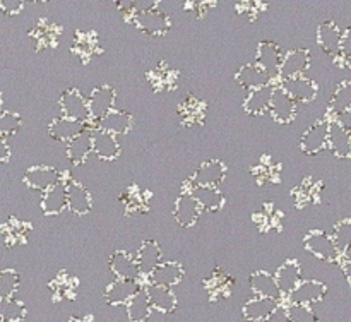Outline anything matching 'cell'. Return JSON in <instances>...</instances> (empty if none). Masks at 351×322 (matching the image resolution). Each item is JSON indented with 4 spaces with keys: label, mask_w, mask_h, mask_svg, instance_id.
<instances>
[{
    "label": "cell",
    "mask_w": 351,
    "mask_h": 322,
    "mask_svg": "<svg viewBox=\"0 0 351 322\" xmlns=\"http://www.w3.org/2000/svg\"><path fill=\"white\" fill-rule=\"evenodd\" d=\"M130 23L147 36H165L171 29V19L167 12L161 9L153 10H134L130 12Z\"/></svg>",
    "instance_id": "1"
},
{
    "label": "cell",
    "mask_w": 351,
    "mask_h": 322,
    "mask_svg": "<svg viewBox=\"0 0 351 322\" xmlns=\"http://www.w3.org/2000/svg\"><path fill=\"white\" fill-rule=\"evenodd\" d=\"M312 65V55L307 48H293L283 53V60L280 65V79L281 82L290 81V79L307 75L308 69Z\"/></svg>",
    "instance_id": "2"
},
{
    "label": "cell",
    "mask_w": 351,
    "mask_h": 322,
    "mask_svg": "<svg viewBox=\"0 0 351 322\" xmlns=\"http://www.w3.org/2000/svg\"><path fill=\"white\" fill-rule=\"evenodd\" d=\"M304 245L305 250L311 252L312 256L319 257V259L326 260V262H338L339 253L329 233L322 232V230H311L305 235Z\"/></svg>",
    "instance_id": "3"
},
{
    "label": "cell",
    "mask_w": 351,
    "mask_h": 322,
    "mask_svg": "<svg viewBox=\"0 0 351 322\" xmlns=\"http://www.w3.org/2000/svg\"><path fill=\"white\" fill-rule=\"evenodd\" d=\"M281 60H283V50H281V47L278 43L269 40H263L257 45L256 64L269 75L271 81L278 79V75H280Z\"/></svg>",
    "instance_id": "4"
},
{
    "label": "cell",
    "mask_w": 351,
    "mask_h": 322,
    "mask_svg": "<svg viewBox=\"0 0 351 322\" xmlns=\"http://www.w3.org/2000/svg\"><path fill=\"white\" fill-rule=\"evenodd\" d=\"M267 112L271 113L276 122L280 123H291L297 116V103L293 101L290 95L285 91L283 86H276L273 88V95H271L269 101V110Z\"/></svg>",
    "instance_id": "5"
},
{
    "label": "cell",
    "mask_w": 351,
    "mask_h": 322,
    "mask_svg": "<svg viewBox=\"0 0 351 322\" xmlns=\"http://www.w3.org/2000/svg\"><path fill=\"white\" fill-rule=\"evenodd\" d=\"M58 105H60L62 116L77 120V122L81 123H88L89 120H91V116H89L88 99H86L77 89L71 88L67 89V91H64V95L58 99Z\"/></svg>",
    "instance_id": "6"
},
{
    "label": "cell",
    "mask_w": 351,
    "mask_h": 322,
    "mask_svg": "<svg viewBox=\"0 0 351 322\" xmlns=\"http://www.w3.org/2000/svg\"><path fill=\"white\" fill-rule=\"evenodd\" d=\"M64 178H62L60 171L53 166H48V164H34V166L27 168L23 177V182L26 187L41 192L53 187L55 184H58Z\"/></svg>",
    "instance_id": "7"
},
{
    "label": "cell",
    "mask_w": 351,
    "mask_h": 322,
    "mask_svg": "<svg viewBox=\"0 0 351 322\" xmlns=\"http://www.w3.org/2000/svg\"><path fill=\"white\" fill-rule=\"evenodd\" d=\"M328 127L329 120L322 119L305 130L300 139V147L307 156H317L328 147Z\"/></svg>",
    "instance_id": "8"
},
{
    "label": "cell",
    "mask_w": 351,
    "mask_h": 322,
    "mask_svg": "<svg viewBox=\"0 0 351 322\" xmlns=\"http://www.w3.org/2000/svg\"><path fill=\"white\" fill-rule=\"evenodd\" d=\"M226 164L219 160L204 161L197 170L192 173L191 185H202V187H219L226 178Z\"/></svg>",
    "instance_id": "9"
},
{
    "label": "cell",
    "mask_w": 351,
    "mask_h": 322,
    "mask_svg": "<svg viewBox=\"0 0 351 322\" xmlns=\"http://www.w3.org/2000/svg\"><path fill=\"white\" fill-rule=\"evenodd\" d=\"M329 120L328 127V147L335 153V156L341 160H348L351 156V136L350 127L339 120Z\"/></svg>",
    "instance_id": "10"
},
{
    "label": "cell",
    "mask_w": 351,
    "mask_h": 322,
    "mask_svg": "<svg viewBox=\"0 0 351 322\" xmlns=\"http://www.w3.org/2000/svg\"><path fill=\"white\" fill-rule=\"evenodd\" d=\"M117 101V91L108 84H101L98 88L93 89L91 96L88 98V108L89 116L98 122L99 119L106 115L110 110L115 108Z\"/></svg>",
    "instance_id": "11"
},
{
    "label": "cell",
    "mask_w": 351,
    "mask_h": 322,
    "mask_svg": "<svg viewBox=\"0 0 351 322\" xmlns=\"http://www.w3.org/2000/svg\"><path fill=\"white\" fill-rule=\"evenodd\" d=\"M201 214V208L195 202V199L192 197L191 192H182L177 197V201H175L173 208V218L177 221V225L182 226V228H192L199 221Z\"/></svg>",
    "instance_id": "12"
},
{
    "label": "cell",
    "mask_w": 351,
    "mask_h": 322,
    "mask_svg": "<svg viewBox=\"0 0 351 322\" xmlns=\"http://www.w3.org/2000/svg\"><path fill=\"white\" fill-rule=\"evenodd\" d=\"M91 151L99 160L113 161L122 153V146H120V140L117 136L103 129H95L91 137Z\"/></svg>",
    "instance_id": "13"
},
{
    "label": "cell",
    "mask_w": 351,
    "mask_h": 322,
    "mask_svg": "<svg viewBox=\"0 0 351 322\" xmlns=\"http://www.w3.org/2000/svg\"><path fill=\"white\" fill-rule=\"evenodd\" d=\"M141 288H143V284L139 283V280H119V277H115V281H112L106 286L103 298L108 305H127Z\"/></svg>",
    "instance_id": "14"
},
{
    "label": "cell",
    "mask_w": 351,
    "mask_h": 322,
    "mask_svg": "<svg viewBox=\"0 0 351 322\" xmlns=\"http://www.w3.org/2000/svg\"><path fill=\"white\" fill-rule=\"evenodd\" d=\"M274 281H276V286L280 290L281 297H290L291 291L298 286V283L302 281V269L298 260L288 259L278 267L276 274H273Z\"/></svg>",
    "instance_id": "15"
},
{
    "label": "cell",
    "mask_w": 351,
    "mask_h": 322,
    "mask_svg": "<svg viewBox=\"0 0 351 322\" xmlns=\"http://www.w3.org/2000/svg\"><path fill=\"white\" fill-rule=\"evenodd\" d=\"M67 188V209L72 214L84 216L91 212L93 209V197L88 188L75 180L65 182Z\"/></svg>",
    "instance_id": "16"
},
{
    "label": "cell",
    "mask_w": 351,
    "mask_h": 322,
    "mask_svg": "<svg viewBox=\"0 0 351 322\" xmlns=\"http://www.w3.org/2000/svg\"><path fill=\"white\" fill-rule=\"evenodd\" d=\"M326 293H328V286L319 280H305L298 283L290 293L291 304H302V305H312L317 301L324 300Z\"/></svg>",
    "instance_id": "17"
},
{
    "label": "cell",
    "mask_w": 351,
    "mask_h": 322,
    "mask_svg": "<svg viewBox=\"0 0 351 322\" xmlns=\"http://www.w3.org/2000/svg\"><path fill=\"white\" fill-rule=\"evenodd\" d=\"M184 276H185V269L182 264L175 262V260H167V262H160L156 267H154L153 273L147 276V283L173 288L184 280Z\"/></svg>",
    "instance_id": "18"
},
{
    "label": "cell",
    "mask_w": 351,
    "mask_h": 322,
    "mask_svg": "<svg viewBox=\"0 0 351 322\" xmlns=\"http://www.w3.org/2000/svg\"><path fill=\"white\" fill-rule=\"evenodd\" d=\"M144 290H146L147 298H149V304L151 307H153V310L161 312V314H171V312H175V308H177L178 305V300L173 288L147 283L146 286H144Z\"/></svg>",
    "instance_id": "19"
},
{
    "label": "cell",
    "mask_w": 351,
    "mask_h": 322,
    "mask_svg": "<svg viewBox=\"0 0 351 322\" xmlns=\"http://www.w3.org/2000/svg\"><path fill=\"white\" fill-rule=\"evenodd\" d=\"M285 88V91L293 98V101L297 103H312L317 98L319 86L314 79L307 77V75H302V77L290 79V81H285L281 84Z\"/></svg>",
    "instance_id": "20"
},
{
    "label": "cell",
    "mask_w": 351,
    "mask_h": 322,
    "mask_svg": "<svg viewBox=\"0 0 351 322\" xmlns=\"http://www.w3.org/2000/svg\"><path fill=\"white\" fill-rule=\"evenodd\" d=\"M343 33L345 31L338 26L335 21H324L317 27V45L324 53L335 57L338 53L339 47L343 41Z\"/></svg>",
    "instance_id": "21"
},
{
    "label": "cell",
    "mask_w": 351,
    "mask_h": 322,
    "mask_svg": "<svg viewBox=\"0 0 351 322\" xmlns=\"http://www.w3.org/2000/svg\"><path fill=\"white\" fill-rule=\"evenodd\" d=\"M91 137H93V129L88 127L82 132H79L77 136L72 137L71 140L65 143V154H67V160L72 164H82L89 158L91 151Z\"/></svg>",
    "instance_id": "22"
},
{
    "label": "cell",
    "mask_w": 351,
    "mask_h": 322,
    "mask_svg": "<svg viewBox=\"0 0 351 322\" xmlns=\"http://www.w3.org/2000/svg\"><path fill=\"white\" fill-rule=\"evenodd\" d=\"M134 257H136L137 267H139V274L147 277L153 273L154 267L161 262L163 252H161V247L154 240H146V242L141 243Z\"/></svg>",
    "instance_id": "23"
},
{
    "label": "cell",
    "mask_w": 351,
    "mask_h": 322,
    "mask_svg": "<svg viewBox=\"0 0 351 322\" xmlns=\"http://www.w3.org/2000/svg\"><path fill=\"white\" fill-rule=\"evenodd\" d=\"M110 269L119 280H139V267H137L136 257L127 250H115L110 256Z\"/></svg>",
    "instance_id": "24"
},
{
    "label": "cell",
    "mask_w": 351,
    "mask_h": 322,
    "mask_svg": "<svg viewBox=\"0 0 351 322\" xmlns=\"http://www.w3.org/2000/svg\"><path fill=\"white\" fill-rule=\"evenodd\" d=\"M280 307V301L273 298L254 297L247 300L242 307V315L249 322H264L276 308Z\"/></svg>",
    "instance_id": "25"
},
{
    "label": "cell",
    "mask_w": 351,
    "mask_h": 322,
    "mask_svg": "<svg viewBox=\"0 0 351 322\" xmlns=\"http://www.w3.org/2000/svg\"><path fill=\"white\" fill-rule=\"evenodd\" d=\"M65 209H67V188H65V182L62 180L43 192L41 211L47 216H57Z\"/></svg>",
    "instance_id": "26"
},
{
    "label": "cell",
    "mask_w": 351,
    "mask_h": 322,
    "mask_svg": "<svg viewBox=\"0 0 351 322\" xmlns=\"http://www.w3.org/2000/svg\"><path fill=\"white\" fill-rule=\"evenodd\" d=\"M192 197L199 204L201 211L218 212L225 206V195L218 187H202V185H192L189 188Z\"/></svg>",
    "instance_id": "27"
},
{
    "label": "cell",
    "mask_w": 351,
    "mask_h": 322,
    "mask_svg": "<svg viewBox=\"0 0 351 322\" xmlns=\"http://www.w3.org/2000/svg\"><path fill=\"white\" fill-rule=\"evenodd\" d=\"M98 129L106 130V132L113 134V136H125L134 125V119L130 113L123 112V110L113 108L106 113L103 119L98 120Z\"/></svg>",
    "instance_id": "28"
},
{
    "label": "cell",
    "mask_w": 351,
    "mask_h": 322,
    "mask_svg": "<svg viewBox=\"0 0 351 322\" xmlns=\"http://www.w3.org/2000/svg\"><path fill=\"white\" fill-rule=\"evenodd\" d=\"M235 79L242 88L249 89V91H254V89H259V88H264V86L273 84L269 75H267L257 64L242 65V67L237 71Z\"/></svg>",
    "instance_id": "29"
},
{
    "label": "cell",
    "mask_w": 351,
    "mask_h": 322,
    "mask_svg": "<svg viewBox=\"0 0 351 322\" xmlns=\"http://www.w3.org/2000/svg\"><path fill=\"white\" fill-rule=\"evenodd\" d=\"M84 129H88V123H81L77 120L67 119V116H58L48 125V136L58 143H67Z\"/></svg>",
    "instance_id": "30"
},
{
    "label": "cell",
    "mask_w": 351,
    "mask_h": 322,
    "mask_svg": "<svg viewBox=\"0 0 351 322\" xmlns=\"http://www.w3.org/2000/svg\"><path fill=\"white\" fill-rule=\"evenodd\" d=\"M250 288H252L254 295L256 297H264V298H273V300H281V293L276 286V281L274 276L267 271H256V273L250 274Z\"/></svg>",
    "instance_id": "31"
},
{
    "label": "cell",
    "mask_w": 351,
    "mask_h": 322,
    "mask_svg": "<svg viewBox=\"0 0 351 322\" xmlns=\"http://www.w3.org/2000/svg\"><path fill=\"white\" fill-rule=\"evenodd\" d=\"M31 38L34 40V48L45 50V48H53L58 43L60 38V27L55 23H50L47 19H41L31 31Z\"/></svg>",
    "instance_id": "32"
},
{
    "label": "cell",
    "mask_w": 351,
    "mask_h": 322,
    "mask_svg": "<svg viewBox=\"0 0 351 322\" xmlns=\"http://www.w3.org/2000/svg\"><path fill=\"white\" fill-rule=\"evenodd\" d=\"M273 84L264 86V88L254 89V91L249 92V96L243 101V110L245 113L252 116H263L266 115L267 110H269V101L271 95H273Z\"/></svg>",
    "instance_id": "33"
},
{
    "label": "cell",
    "mask_w": 351,
    "mask_h": 322,
    "mask_svg": "<svg viewBox=\"0 0 351 322\" xmlns=\"http://www.w3.org/2000/svg\"><path fill=\"white\" fill-rule=\"evenodd\" d=\"M351 110V82L345 81L336 88L331 101H329V115L331 120H343L350 115Z\"/></svg>",
    "instance_id": "34"
},
{
    "label": "cell",
    "mask_w": 351,
    "mask_h": 322,
    "mask_svg": "<svg viewBox=\"0 0 351 322\" xmlns=\"http://www.w3.org/2000/svg\"><path fill=\"white\" fill-rule=\"evenodd\" d=\"M127 307V317L130 322H147L149 321L151 314H153V307L149 304V298H147L146 290L144 286L130 298Z\"/></svg>",
    "instance_id": "35"
},
{
    "label": "cell",
    "mask_w": 351,
    "mask_h": 322,
    "mask_svg": "<svg viewBox=\"0 0 351 322\" xmlns=\"http://www.w3.org/2000/svg\"><path fill=\"white\" fill-rule=\"evenodd\" d=\"M72 50L77 53L81 60H89L96 50H98V38L93 31H77L74 38V47Z\"/></svg>",
    "instance_id": "36"
},
{
    "label": "cell",
    "mask_w": 351,
    "mask_h": 322,
    "mask_svg": "<svg viewBox=\"0 0 351 322\" xmlns=\"http://www.w3.org/2000/svg\"><path fill=\"white\" fill-rule=\"evenodd\" d=\"M332 243H335L336 250H338L339 256H346L350 253L351 247V221L350 219H341L339 223H336L335 230H332Z\"/></svg>",
    "instance_id": "37"
},
{
    "label": "cell",
    "mask_w": 351,
    "mask_h": 322,
    "mask_svg": "<svg viewBox=\"0 0 351 322\" xmlns=\"http://www.w3.org/2000/svg\"><path fill=\"white\" fill-rule=\"evenodd\" d=\"M26 317V305L16 298L0 300V319L3 322H21Z\"/></svg>",
    "instance_id": "38"
},
{
    "label": "cell",
    "mask_w": 351,
    "mask_h": 322,
    "mask_svg": "<svg viewBox=\"0 0 351 322\" xmlns=\"http://www.w3.org/2000/svg\"><path fill=\"white\" fill-rule=\"evenodd\" d=\"M21 276L14 269H2L0 271V300L3 298H12L16 291L19 290Z\"/></svg>",
    "instance_id": "39"
},
{
    "label": "cell",
    "mask_w": 351,
    "mask_h": 322,
    "mask_svg": "<svg viewBox=\"0 0 351 322\" xmlns=\"http://www.w3.org/2000/svg\"><path fill=\"white\" fill-rule=\"evenodd\" d=\"M288 319L290 322H321L319 321L317 314L311 308V305H302V304H291L287 308Z\"/></svg>",
    "instance_id": "40"
},
{
    "label": "cell",
    "mask_w": 351,
    "mask_h": 322,
    "mask_svg": "<svg viewBox=\"0 0 351 322\" xmlns=\"http://www.w3.org/2000/svg\"><path fill=\"white\" fill-rule=\"evenodd\" d=\"M23 125L21 115L14 112H0V137L14 136Z\"/></svg>",
    "instance_id": "41"
},
{
    "label": "cell",
    "mask_w": 351,
    "mask_h": 322,
    "mask_svg": "<svg viewBox=\"0 0 351 322\" xmlns=\"http://www.w3.org/2000/svg\"><path fill=\"white\" fill-rule=\"evenodd\" d=\"M266 0H239V3H237L239 12L249 17L250 21L257 19V16H259L263 10H266Z\"/></svg>",
    "instance_id": "42"
},
{
    "label": "cell",
    "mask_w": 351,
    "mask_h": 322,
    "mask_svg": "<svg viewBox=\"0 0 351 322\" xmlns=\"http://www.w3.org/2000/svg\"><path fill=\"white\" fill-rule=\"evenodd\" d=\"M125 206H127V211H132V212H137V211H144V209H147V204L146 201H144V195L141 194L137 188H130L129 192L125 194Z\"/></svg>",
    "instance_id": "43"
},
{
    "label": "cell",
    "mask_w": 351,
    "mask_h": 322,
    "mask_svg": "<svg viewBox=\"0 0 351 322\" xmlns=\"http://www.w3.org/2000/svg\"><path fill=\"white\" fill-rule=\"evenodd\" d=\"M213 5H216V0H185V10L194 12L199 17L206 16Z\"/></svg>",
    "instance_id": "44"
},
{
    "label": "cell",
    "mask_w": 351,
    "mask_h": 322,
    "mask_svg": "<svg viewBox=\"0 0 351 322\" xmlns=\"http://www.w3.org/2000/svg\"><path fill=\"white\" fill-rule=\"evenodd\" d=\"M26 0H0V10L7 16H17L23 10Z\"/></svg>",
    "instance_id": "45"
},
{
    "label": "cell",
    "mask_w": 351,
    "mask_h": 322,
    "mask_svg": "<svg viewBox=\"0 0 351 322\" xmlns=\"http://www.w3.org/2000/svg\"><path fill=\"white\" fill-rule=\"evenodd\" d=\"M160 3H161V0H136V3H134V10L141 12V10L160 9Z\"/></svg>",
    "instance_id": "46"
},
{
    "label": "cell",
    "mask_w": 351,
    "mask_h": 322,
    "mask_svg": "<svg viewBox=\"0 0 351 322\" xmlns=\"http://www.w3.org/2000/svg\"><path fill=\"white\" fill-rule=\"evenodd\" d=\"M264 322H290V319H288L287 307H281L280 305V307H278L276 310H274L273 314H271Z\"/></svg>",
    "instance_id": "47"
},
{
    "label": "cell",
    "mask_w": 351,
    "mask_h": 322,
    "mask_svg": "<svg viewBox=\"0 0 351 322\" xmlns=\"http://www.w3.org/2000/svg\"><path fill=\"white\" fill-rule=\"evenodd\" d=\"M10 158V147L5 137H0V163H5Z\"/></svg>",
    "instance_id": "48"
},
{
    "label": "cell",
    "mask_w": 351,
    "mask_h": 322,
    "mask_svg": "<svg viewBox=\"0 0 351 322\" xmlns=\"http://www.w3.org/2000/svg\"><path fill=\"white\" fill-rule=\"evenodd\" d=\"M113 3H115V7L119 10L130 14L134 10V3H136V0H113Z\"/></svg>",
    "instance_id": "49"
},
{
    "label": "cell",
    "mask_w": 351,
    "mask_h": 322,
    "mask_svg": "<svg viewBox=\"0 0 351 322\" xmlns=\"http://www.w3.org/2000/svg\"><path fill=\"white\" fill-rule=\"evenodd\" d=\"M31 2H48V0H31Z\"/></svg>",
    "instance_id": "50"
},
{
    "label": "cell",
    "mask_w": 351,
    "mask_h": 322,
    "mask_svg": "<svg viewBox=\"0 0 351 322\" xmlns=\"http://www.w3.org/2000/svg\"><path fill=\"white\" fill-rule=\"evenodd\" d=\"M0 112H2V95H0Z\"/></svg>",
    "instance_id": "51"
},
{
    "label": "cell",
    "mask_w": 351,
    "mask_h": 322,
    "mask_svg": "<svg viewBox=\"0 0 351 322\" xmlns=\"http://www.w3.org/2000/svg\"><path fill=\"white\" fill-rule=\"evenodd\" d=\"M0 322H3V321H2V319H0Z\"/></svg>",
    "instance_id": "52"
}]
</instances>
